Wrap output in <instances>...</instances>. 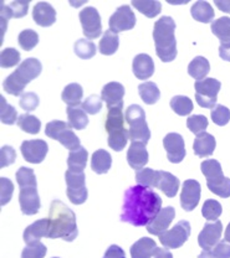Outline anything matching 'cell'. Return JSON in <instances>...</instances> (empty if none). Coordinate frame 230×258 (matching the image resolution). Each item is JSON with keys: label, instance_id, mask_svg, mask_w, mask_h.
<instances>
[{"label": "cell", "instance_id": "obj_51", "mask_svg": "<svg viewBox=\"0 0 230 258\" xmlns=\"http://www.w3.org/2000/svg\"><path fill=\"white\" fill-rule=\"evenodd\" d=\"M82 108L88 114H97L102 109V98L96 95L87 97L82 102Z\"/></svg>", "mask_w": 230, "mask_h": 258}, {"label": "cell", "instance_id": "obj_47", "mask_svg": "<svg viewBox=\"0 0 230 258\" xmlns=\"http://www.w3.org/2000/svg\"><path fill=\"white\" fill-rule=\"evenodd\" d=\"M212 120L216 125H226L230 120V111L225 106L216 104L214 108L212 109Z\"/></svg>", "mask_w": 230, "mask_h": 258}, {"label": "cell", "instance_id": "obj_40", "mask_svg": "<svg viewBox=\"0 0 230 258\" xmlns=\"http://www.w3.org/2000/svg\"><path fill=\"white\" fill-rule=\"evenodd\" d=\"M74 50L78 57L83 58V60H88L96 55V45L87 39L77 40L75 42Z\"/></svg>", "mask_w": 230, "mask_h": 258}, {"label": "cell", "instance_id": "obj_58", "mask_svg": "<svg viewBox=\"0 0 230 258\" xmlns=\"http://www.w3.org/2000/svg\"><path fill=\"white\" fill-rule=\"evenodd\" d=\"M219 56H220L224 61H229L230 62V47L219 46Z\"/></svg>", "mask_w": 230, "mask_h": 258}, {"label": "cell", "instance_id": "obj_33", "mask_svg": "<svg viewBox=\"0 0 230 258\" xmlns=\"http://www.w3.org/2000/svg\"><path fill=\"white\" fill-rule=\"evenodd\" d=\"M83 90L78 83H70L62 91L61 98L67 107H77L82 101Z\"/></svg>", "mask_w": 230, "mask_h": 258}, {"label": "cell", "instance_id": "obj_45", "mask_svg": "<svg viewBox=\"0 0 230 258\" xmlns=\"http://www.w3.org/2000/svg\"><path fill=\"white\" fill-rule=\"evenodd\" d=\"M208 124H209V123H208V119L205 115L194 114L191 115V117L187 119V127H188V129L192 133L196 134V136L205 132V129L208 128Z\"/></svg>", "mask_w": 230, "mask_h": 258}, {"label": "cell", "instance_id": "obj_56", "mask_svg": "<svg viewBox=\"0 0 230 258\" xmlns=\"http://www.w3.org/2000/svg\"><path fill=\"white\" fill-rule=\"evenodd\" d=\"M104 258H126L124 251L117 244H112L107 248L106 253H105Z\"/></svg>", "mask_w": 230, "mask_h": 258}, {"label": "cell", "instance_id": "obj_59", "mask_svg": "<svg viewBox=\"0 0 230 258\" xmlns=\"http://www.w3.org/2000/svg\"><path fill=\"white\" fill-rule=\"evenodd\" d=\"M215 5L224 13H230V2H220V0H215Z\"/></svg>", "mask_w": 230, "mask_h": 258}, {"label": "cell", "instance_id": "obj_28", "mask_svg": "<svg viewBox=\"0 0 230 258\" xmlns=\"http://www.w3.org/2000/svg\"><path fill=\"white\" fill-rule=\"evenodd\" d=\"M88 153L83 147H78L76 149L70 150L69 158H67V165L69 170L72 173H83L87 164Z\"/></svg>", "mask_w": 230, "mask_h": 258}, {"label": "cell", "instance_id": "obj_6", "mask_svg": "<svg viewBox=\"0 0 230 258\" xmlns=\"http://www.w3.org/2000/svg\"><path fill=\"white\" fill-rule=\"evenodd\" d=\"M200 170L207 177V186L210 191L223 199L230 198V179L223 175V169L218 160H204L200 165Z\"/></svg>", "mask_w": 230, "mask_h": 258}, {"label": "cell", "instance_id": "obj_36", "mask_svg": "<svg viewBox=\"0 0 230 258\" xmlns=\"http://www.w3.org/2000/svg\"><path fill=\"white\" fill-rule=\"evenodd\" d=\"M132 7L147 18H156L162 10V4L156 0H134L132 2Z\"/></svg>", "mask_w": 230, "mask_h": 258}, {"label": "cell", "instance_id": "obj_38", "mask_svg": "<svg viewBox=\"0 0 230 258\" xmlns=\"http://www.w3.org/2000/svg\"><path fill=\"white\" fill-rule=\"evenodd\" d=\"M16 123H18V127L21 131L26 132L29 134H37L41 129V122L39 120V118L29 114V113H24V114L19 115Z\"/></svg>", "mask_w": 230, "mask_h": 258}, {"label": "cell", "instance_id": "obj_23", "mask_svg": "<svg viewBox=\"0 0 230 258\" xmlns=\"http://www.w3.org/2000/svg\"><path fill=\"white\" fill-rule=\"evenodd\" d=\"M132 70L138 80H148L154 74L153 58L147 53H140L133 58Z\"/></svg>", "mask_w": 230, "mask_h": 258}, {"label": "cell", "instance_id": "obj_17", "mask_svg": "<svg viewBox=\"0 0 230 258\" xmlns=\"http://www.w3.org/2000/svg\"><path fill=\"white\" fill-rule=\"evenodd\" d=\"M202 186L197 180L189 179L183 182L180 194V206L186 211H192L198 206L200 200Z\"/></svg>", "mask_w": 230, "mask_h": 258}, {"label": "cell", "instance_id": "obj_15", "mask_svg": "<svg viewBox=\"0 0 230 258\" xmlns=\"http://www.w3.org/2000/svg\"><path fill=\"white\" fill-rule=\"evenodd\" d=\"M20 150L23 158L28 163L40 164L48 154L49 145L42 139H32V141L23 142Z\"/></svg>", "mask_w": 230, "mask_h": 258}, {"label": "cell", "instance_id": "obj_10", "mask_svg": "<svg viewBox=\"0 0 230 258\" xmlns=\"http://www.w3.org/2000/svg\"><path fill=\"white\" fill-rule=\"evenodd\" d=\"M85 173H72L67 170L65 180L67 185V198L75 205H81L87 200V187L85 185Z\"/></svg>", "mask_w": 230, "mask_h": 258}, {"label": "cell", "instance_id": "obj_19", "mask_svg": "<svg viewBox=\"0 0 230 258\" xmlns=\"http://www.w3.org/2000/svg\"><path fill=\"white\" fill-rule=\"evenodd\" d=\"M179 186L180 181L178 180L177 176L168 173V171L157 170L153 187L162 190L167 198H174L177 195L178 190H179Z\"/></svg>", "mask_w": 230, "mask_h": 258}, {"label": "cell", "instance_id": "obj_24", "mask_svg": "<svg viewBox=\"0 0 230 258\" xmlns=\"http://www.w3.org/2000/svg\"><path fill=\"white\" fill-rule=\"evenodd\" d=\"M49 230H50V220H37L34 224L25 228V231H24V241H25L26 244L40 242V238L48 237Z\"/></svg>", "mask_w": 230, "mask_h": 258}, {"label": "cell", "instance_id": "obj_2", "mask_svg": "<svg viewBox=\"0 0 230 258\" xmlns=\"http://www.w3.org/2000/svg\"><path fill=\"white\" fill-rule=\"evenodd\" d=\"M49 220L50 230L48 238H61L66 242H72L77 237L76 215L60 200H54L51 203Z\"/></svg>", "mask_w": 230, "mask_h": 258}, {"label": "cell", "instance_id": "obj_37", "mask_svg": "<svg viewBox=\"0 0 230 258\" xmlns=\"http://www.w3.org/2000/svg\"><path fill=\"white\" fill-rule=\"evenodd\" d=\"M138 92L146 104H154L161 97V91L154 82H145L138 86Z\"/></svg>", "mask_w": 230, "mask_h": 258}, {"label": "cell", "instance_id": "obj_5", "mask_svg": "<svg viewBox=\"0 0 230 258\" xmlns=\"http://www.w3.org/2000/svg\"><path fill=\"white\" fill-rule=\"evenodd\" d=\"M41 71L42 64L37 58H26L25 61H23V63H20L16 71L5 79L4 83H3L4 91L13 96H23V91L25 90L26 86L32 80L39 77Z\"/></svg>", "mask_w": 230, "mask_h": 258}, {"label": "cell", "instance_id": "obj_54", "mask_svg": "<svg viewBox=\"0 0 230 258\" xmlns=\"http://www.w3.org/2000/svg\"><path fill=\"white\" fill-rule=\"evenodd\" d=\"M215 258H230V242L223 240L212 249Z\"/></svg>", "mask_w": 230, "mask_h": 258}, {"label": "cell", "instance_id": "obj_26", "mask_svg": "<svg viewBox=\"0 0 230 258\" xmlns=\"http://www.w3.org/2000/svg\"><path fill=\"white\" fill-rule=\"evenodd\" d=\"M123 107H112V108H108L106 120H105V129L110 134L118 133V132L124 131V118L122 113Z\"/></svg>", "mask_w": 230, "mask_h": 258}, {"label": "cell", "instance_id": "obj_22", "mask_svg": "<svg viewBox=\"0 0 230 258\" xmlns=\"http://www.w3.org/2000/svg\"><path fill=\"white\" fill-rule=\"evenodd\" d=\"M32 19L39 26L49 28L56 21V12L51 4L40 2L32 9Z\"/></svg>", "mask_w": 230, "mask_h": 258}, {"label": "cell", "instance_id": "obj_8", "mask_svg": "<svg viewBox=\"0 0 230 258\" xmlns=\"http://www.w3.org/2000/svg\"><path fill=\"white\" fill-rule=\"evenodd\" d=\"M45 134L51 139H56L69 150H74L81 147L80 139L74 132L71 131L69 123L62 120H53L46 124Z\"/></svg>", "mask_w": 230, "mask_h": 258}, {"label": "cell", "instance_id": "obj_21", "mask_svg": "<svg viewBox=\"0 0 230 258\" xmlns=\"http://www.w3.org/2000/svg\"><path fill=\"white\" fill-rule=\"evenodd\" d=\"M127 161L128 165L134 170H142L148 163V152L145 143L132 142L128 152H127Z\"/></svg>", "mask_w": 230, "mask_h": 258}, {"label": "cell", "instance_id": "obj_44", "mask_svg": "<svg viewBox=\"0 0 230 258\" xmlns=\"http://www.w3.org/2000/svg\"><path fill=\"white\" fill-rule=\"evenodd\" d=\"M19 62H20V52L18 50L8 47L2 51V55H0V66L3 69H9V67L16 66Z\"/></svg>", "mask_w": 230, "mask_h": 258}, {"label": "cell", "instance_id": "obj_3", "mask_svg": "<svg viewBox=\"0 0 230 258\" xmlns=\"http://www.w3.org/2000/svg\"><path fill=\"white\" fill-rule=\"evenodd\" d=\"M175 23L170 16H162L154 23L153 40L157 56L163 62H172L177 57Z\"/></svg>", "mask_w": 230, "mask_h": 258}, {"label": "cell", "instance_id": "obj_25", "mask_svg": "<svg viewBox=\"0 0 230 258\" xmlns=\"http://www.w3.org/2000/svg\"><path fill=\"white\" fill-rule=\"evenodd\" d=\"M216 147L215 138L212 134L207 133V132H203V133L198 134L194 139L193 144V150L194 154L199 158H205L209 157L214 153Z\"/></svg>", "mask_w": 230, "mask_h": 258}, {"label": "cell", "instance_id": "obj_55", "mask_svg": "<svg viewBox=\"0 0 230 258\" xmlns=\"http://www.w3.org/2000/svg\"><path fill=\"white\" fill-rule=\"evenodd\" d=\"M0 9H2V40L4 39V34H5V30H7V25H8V20H9L10 18H12L13 14H12V10H10L9 5H7L5 3H0Z\"/></svg>", "mask_w": 230, "mask_h": 258}, {"label": "cell", "instance_id": "obj_34", "mask_svg": "<svg viewBox=\"0 0 230 258\" xmlns=\"http://www.w3.org/2000/svg\"><path fill=\"white\" fill-rule=\"evenodd\" d=\"M67 119H69L70 127L77 129V131H82L87 127L88 124V117L83 108L80 107H67Z\"/></svg>", "mask_w": 230, "mask_h": 258}, {"label": "cell", "instance_id": "obj_39", "mask_svg": "<svg viewBox=\"0 0 230 258\" xmlns=\"http://www.w3.org/2000/svg\"><path fill=\"white\" fill-rule=\"evenodd\" d=\"M170 108L178 115H188L193 111V102L187 96H174L170 99Z\"/></svg>", "mask_w": 230, "mask_h": 258}, {"label": "cell", "instance_id": "obj_35", "mask_svg": "<svg viewBox=\"0 0 230 258\" xmlns=\"http://www.w3.org/2000/svg\"><path fill=\"white\" fill-rule=\"evenodd\" d=\"M118 45H120L118 35L108 29L107 31L104 32V36H102L101 41H100V52L106 56L113 55L117 51Z\"/></svg>", "mask_w": 230, "mask_h": 258}, {"label": "cell", "instance_id": "obj_52", "mask_svg": "<svg viewBox=\"0 0 230 258\" xmlns=\"http://www.w3.org/2000/svg\"><path fill=\"white\" fill-rule=\"evenodd\" d=\"M16 160V152L14 148L4 145L0 149V168H7Z\"/></svg>", "mask_w": 230, "mask_h": 258}, {"label": "cell", "instance_id": "obj_20", "mask_svg": "<svg viewBox=\"0 0 230 258\" xmlns=\"http://www.w3.org/2000/svg\"><path fill=\"white\" fill-rule=\"evenodd\" d=\"M124 87L120 82H108L101 91L102 101L106 102L107 109L112 107H123Z\"/></svg>", "mask_w": 230, "mask_h": 258}, {"label": "cell", "instance_id": "obj_1", "mask_svg": "<svg viewBox=\"0 0 230 258\" xmlns=\"http://www.w3.org/2000/svg\"><path fill=\"white\" fill-rule=\"evenodd\" d=\"M162 210L161 196L142 185L126 190L121 221L136 227L147 226Z\"/></svg>", "mask_w": 230, "mask_h": 258}, {"label": "cell", "instance_id": "obj_11", "mask_svg": "<svg viewBox=\"0 0 230 258\" xmlns=\"http://www.w3.org/2000/svg\"><path fill=\"white\" fill-rule=\"evenodd\" d=\"M191 236V224L186 220H180L178 224L172 227V230L166 231L159 236V241L166 248L174 249L182 247Z\"/></svg>", "mask_w": 230, "mask_h": 258}, {"label": "cell", "instance_id": "obj_12", "mask_svg": "<svg viewBox=\"0 0 230 258\" xmlns=\"http://www.w3.org/2000/svg\"><path fill=\"white\" fill-rule=\"evenodd\" d=\"M80 18L81 26L85 36L87 39H97L101 36L102 34V23H101V16H100L99 12L96 8L87 7L82 9L78 14Z\"/></svg>", "mask_w": 230, "mask_h": 258}, {"label": "cell", "instance_id": "obj_49", "mask_svg": "<svg viewBox=\"0 0 230 258\" xmlns=\"http://www.w3.org/2000/svg\"><path fill=\"white\" fill-rule=\"evenodd\" d=\"M39 96L34 92L24 93V95L20 97V101H19V104H20L21 108L26 112L35 111V109L37 108V106H39Z\"/></svg>", "mask_w": 230, "mask_h": 258}, {"label": "cell", "instance_id": "obj_60", "mask_svg": "<svg viewBox=\"0 0 230 258\" xmlns=\"http://www.w3.org/2000/svg\"><path fill=\"white\" fill-rule=\"evenodd\" d=\"M198 258H215V257L214 254H213L212 249H209V251H203L198 256Z\"/></svg>", "mask_w": 230, "mask_h": 258}, {"label": "cell", "instance_id": "obj_43", "mask_svg": "<svg viewBox=\"0 0 230 258\" xmlns=\"http://www.w3.org/2000/svg\"><path fill=\"white\" fill-rule=\"evenodd\" d=\"M18 42L24 51H31L39 44V35L31 29H26V30H23L19 34Z\"/></svg>", "mask_w": 230, "mask_h": 258}, {"label": "cell", "instance_id": "obj_27", "mask_svg": "<svg viewBox=\"0 0 230 258\" xmlns=\"http://www.w3.org/2000/svg\"><path fill=\"white\" fill-rule=\"evenodd\" d=\"M157 249L156 241L150 237H142L131 246L132 258H151Z\"/></svg>", "mask_w": 230, "mask_h": 258}, {"label": "cell", "instance_id": "obj_13", "mask_svg": "<svg viewBox=\"0 0 230 258\" xmlns=\"http://www.w3.org/2000/svg\"><path fill=\"white\" fill-rule=\"evenodd\" d=\"M108 25H110V30L116 34L131 30L136 25V15L132 12L129 5H122L117 8V10L111 16Z\"/></svg>", "mask_w": 230, "mask_h": 258}, {"label": "cell", "instance_id": "obj_62", "mask_svg": "<svg viewBox=\"0 0 230 258\" xmlns=\"http://www.w3.org/2000/svg\"><path fill=\"white\" fill-rule=\"evenodd\" d=\"M53 258H59V257H53Z\"/></svg>", "mask_w": 230, "mask_h": 258}, {"label": "cell", "instance_id": "obj_30", "mask_svg": "<svg viewBox=\"0 0 230 258\" xmlns=\"http://www.w3.org/2000/svg\"><path fill=\"white\" fill-rule=\"evenodd\" d=\"M212 32L220 40V46L230 47V18L223 16L212 23Z\"/></svg>", "mask_w": 230, "mask_h": 258}, {"label": "cell", "instance_id": "obj_31", "mask_svg": "<svg viewBox=\"0 0 230 258\" xmlns=\"http://www.w3.org/2000/svg\"><path fill=\"white\" fill-rule=\"evenodd\" d=\"M191 14L193 16L194 20L199 21V23L209 24L214 20L215 13L213 10L212 5L208 2H196L192 5Z\"/></svg>", "mask_w": 230, "mask_h": 258}, {"label": "cell", "instance_id": "obj_61", "mask_svg": "<svg viewBox=\"0 0 230 258\" xmlns=\"http://www.w3.org/2000/svg\"><path fill=\"white\" fill-rule=\"evenodd\" d=\"M224 240L228 241V242H230V222H229L228 227H226L225 233H224Z\"/></svg>", "mask_w": 230, "mask_h": 258}, {"label": "cell", "instance_id": "obj_42", "mask_svg": "<svg viewBox=\"0 0 230 258\" xmlns=\"http://www.w3.org/2000/svg\"><path fill=\"white\" fill-rule=\"evenodd\" d=\"M18 112L13 106H10L7 99L0 96V119L4 124H14L18 122Z\"/></svg>", "mask_w": 230, "mask_h": 258}, {"label": "cell", "instance_id": "obj_48", "mask_svg": "<svg viewBox=\"0 0 230 258\" xmlns=\"http://www.w3.org/2000/svg\"><path fill=\"white\" fill-rule=\"evenodd\" d=\"M14 194V185L8 177H0V204L2 206L9 204Z\"/></svg>", "mask_w": 230, "mask_h": 258}, {"label": "cell", "instance_id": "obj_18", "mask_svg": "<svg viewBox=\"0 0 230 258\" xmlns=\"http://www.w3.org/2000/svg\"><path fill=\"white\" fill-rule=\"evenodd\" d=\"M175 217V210L172 206L162 209L156 217L147 225V231L153 236H161L166 231H168L169 225Z\"/></svg>", "mask_w": 230, "mask_h": 258}, {"label": "cell", "instance_id": "obj_32", "mask_svg": "<svg viewBox=\"0 0 230 258\" xmlns=\"http://www.w3.org/2000/svg\"><path fill=\"white\" fill-rule=\"evenodd\" d=\"M210 71V63L203 56H197L191 61L188 66V74L189 76L193 77L194 80L202 81L207 77V75Z\"/></svg>", "mask_w": 230, "mask_h": 258}, {"label": "cell", "instance_id": "obj_16", "mask_svg": "<svg viewBox=\"0 0 230 258\" xmlns=\"http://www.w3.org/2000/svg\"><path fill=\"white\" fill-rule=\"evenodd\" d=\"M163 147L170 163L178 164L186 158V145H184V139L180 134H167L163 139Z\"/></svg>", "mask_w": 230, "mask_h": 258}, {"label": "cell", "instance_id": "obj_4", "mask_svg": "<svg viewBox=\"0 0 230 258\" xmlns=\"http://www.w3.org/2000/svg\"><path fill=\"white\" fill-rule=\"evenodd\" d=\"M16 181L20 187L19 203L21 212L24 215H36L41 208L39 194H37V182L34 170L30 168L21 166L16 171Z\"/></svg>", "mask_w": 230, "mask_h": 258}, {"label": "cell", "instance_id": "obj_29", "mask_svg": "<svg viewBox=\"0 0 230 258\" xmlns=\"http://www.w3.org/2000/svg\"><path fill=\"white\" fill-rule=\"evenodd\" d=\"M112 166V157L105 149H99L92 154L91 169L96 174H106Z\"/></svg>", "mask_w": 230, "mask_h": 258}, {"label": "cell", "instance_id": "obj_57", "mask_svg": "<svg viewBox=\"0 0 230 258\" xmlns=\"http://www.w3.org/2000/svg\"><path fill=\"white\" fill-rule=\"evenodd\" d=\"M154 258H173L172 253L168 251V249L166 248H159V247H157L156 252H154Z\"/></svg>", "mask_w": 230, "mask_h": 258}, {"label": "cell", "instance_id": "obj_46", "mask_svg": "<svg viewBox=\"0 0 230 258\" xmlns=\"http://www.w3.org/2000/svg\"><path fill=\"white\" fill-rule=\"evenodd\" d=\"M46 252L48 249L45 244H42L41 242H34V243L26 244L21 253V258H44Z\"/></svg>", "mask_w": 230, "mask_h": 258}, {"label": "cell", "instance_id": "obj_50", "mask_svg": "<svg viewBox=\"0 0 230 258\" xmlns=\"http://www.w3.org/2000/svg\"><path fill=\"white\" fill-rule=\"evenodd\" d=\"M156 171L157 170H153V169L151 168L138 170L136 173V181L138 182V185H142V186L146 187H153Z\"/></svg>", "mask_w": 230, "mask_h": 258}, {"label": "cell", "instance_id": "obj_41", "mask_svg": "<svg viewBox=\"0 0 230 258\" xmlns=\"http://www.w3.org/2000/svg\"><path fill=\"white\" fill-rule=\"evenodd\" d=\"M221 212H223V208H221L219 201L209 199V200H207L203 204L202 215L208 221H216L221 215Z\"/></svg>", "mask_w": 230, "mask_h": 258}, {"label": "cell", "instance_id": "obj_9", "mask_svg": "<svg viewBox=\"0 0 230 258\" xmlns=\"http://www.w3.org/2000/svg\"><path fill=\"white\" fill-rule=\"evenodd\" d=\"M220 87V81L212 79V77H210V79H204L202 81H197V82L194 83L197 103H198L200 107H203V108H214Z\"/></svg>", "mask_w": 230, "mask_h": 258}, {"label": "cell", "instance_id": "obj_7", "mask_svg": "<svg viewBox=\"0 0 230 258\" xmlns=\"http://www.w3.org/2000/svg\"><path fill=\"white\" fill-rule=\"evenodd\" d=\"M124 118L129 125L128 132L131 141L147 144L151 139V131L146 122L145 109L138 104H132L127 108Z\"/></svg>", "mask_w": 230, "mask_h": 258}, {"label": "cell", "instance_id": "obj_53", "mask_svg": "<svg viewBox=\"0 0 230 258\" xmlns=\"http://www.w3.org/2000/svg\"><path fill=\"white\" fill-rule=\"evenodd\" d=\"M10 10H12L13 18H23L28 14L29 10V2H13L9 4Z\"/></svg>", "mask_w": 230, "mask_h": 258}, {"label": "cell", "instance_id": "obj_14", "mask_svg": "<svg viewBox=\"0 0 230 258\" xmlns=\"http://www.w3.org/2000/svg\"><path fill=\"white\" fill-rule=\"evenodd\" d=\"M221 233H223V225L219 220L207 222L198 236L199 246L204 251L213 249L220 242Z\"/></svg>", "mask_w": 230, "mask_h": 258}]
</instances>
